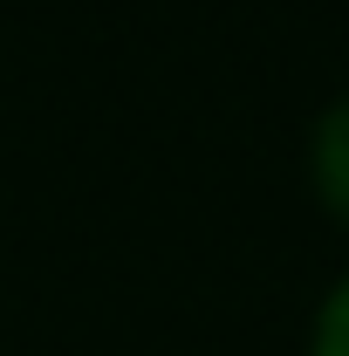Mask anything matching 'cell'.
<instances>
[{
	"mask_svg": "<svg viewBox=\"0 0 349 356\" xmlns=\"http://www.w3.org/2000/svg\"><path fill=\"white\" fill-rule=\"evenodd\" d=\"M308 192L349 233V89L322 103V117L308 124Z\"/></svg>",
	"mask_w": 349,
	"mask_h": 356,
	"instance_id": "obj_1",
	"label": "cell"
},
{
	"mask_svg": "<svg viewBox=\"0 0 349 356\" xmlns=\"http://www.w3.org/2000/svg\"><path fill=\"white\" fill-rule=\"evenodd\" d=\"M308 356H349V267L336 274V288L322 295V309L308 322Z\"/></svg>",
	"mask_w": 349,
	"mask_h": 356,
	"instance_id": "obj_2",
	"label": "cell"
}]
</instances>
